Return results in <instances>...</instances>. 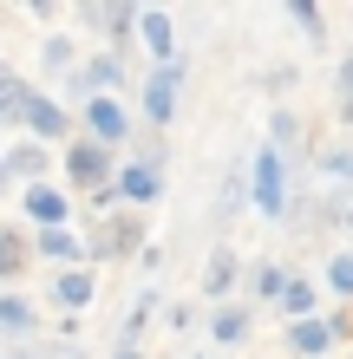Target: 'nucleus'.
Returning <instances> with one entry per match:
<instances>
[{"label":"nucleus","mask_w":353,"mask_h":359,"mask_svg":"<svg viewBox=\"0 0 353 359\" xmlns=\"http://www.w3.org/2000/svg\"><path fill=\"white\" fill-rule=\"evenodd\" d=\"M255 203L268 209V216H281V209H288V170H281V157H275V151H262V157H255Z\"/></svg>","instance_id":"nucleus-1"},{"label":"nucleus","mask_w":353,"mask_h":359,"mask_svg":"<svg viewBox=\"0 0 353 359\" xmlns=\"http://www.w3.org/2000/svg\"><path fill=\"white\" fill-rule=\"evenodd\" d=\"M86 124H92V137H98V151L131 137V118H124V104H118V98H92V104H86Z\"/></svg>","instance_id":"nucleus-2"},{"label":"nucleus","mask_w":353,"mask_h":359,"mask_svg":"<svg viewBox=\"0 0 353 359\" xmlns=\"http://www.w3.org/2000/svg\"><path fill=\"white\" fill-rule=\"evenodd\" d=\"M144 111H151V124H171L177 111V66H157L151 86H144Z\"/></svg>","instance_id":"nucleus-3"},{"label":"nucleus","mask_w":353,"mask_h":359,"mask_svg":"<svg viewBox=\"0 0 353 359\" xmlns=\"http://www.w3.org/2000/svg\"><path fill=\"white\" fill-rule=\"evenodd\" d=\"M20 118H27L39 137H66V111H59L53 98H39V92H27V104H20Z\"/></svg>","instance_id":"nucleus-4"},{"label":"nucleus","mask_w":353,"mask_h":359,"mask_svg":"<svg viewBox=\"0 0 353 359\" xmlns=\"http://www.w3.org/2000/svg\"><path fill=\"white\" fill-rule=\"evenodd\" d=\"M66 170L86 183V189H105V151H98V144H72V151H66Z\"/></svg>","instance_id":"nucleus-5"},{"label":"nucleus","mask_w":353,"mask_h":359,"mask_svg":"<svg viewBox=\"0 0 353 359\" xmlns=\"http://www.w3.org/2000/svg\"><path fill=\"white\" fill-rule=\"evenodd\" d=\"M334 320H314V313H307V320H295V327H288V346H295V353H327V346H334Z\"/></svg>","instance_id":"nucleus-6"},{"label":"nucleus","mask_w":353,"mask_h":359,"mask_svg":"<svg viewBox=\"0 0 353 359\" xmlns=\"http://www.w3.org/2000/svg\"><path fill=\"white\" fill-rule=\"evenodd\" d=\"M118 196H124V203H151V196H157V170H151V163L118 170Z\"/></svg>","instance_id":"nucleus-7"},{"label":"nucleus","mask_w":353,"mask_h":359,"mask_svg":"<svg viewBox=\"0 0 353 359\" xmlns=\"http://www.w3.org/2000/svg\"><path fill=\"white\" fill-rule=\"evenodd\" d=\"M53 301H59V307H86V301H92V274H86V268H66V274L53 281Z\"/></svg>","instance_id":"nucleus-8"},{"label":"nucleus","mask_w":353,"mask_h":359,"mask_svg":"<svg viewBox=\"0 0 353 359\" xmlns=\"http://www.w3.org/2000/svg\"><path fill=\"white\" fill-rule=\"evenodd\" d=\"M39 255H53V262H79V236H72V229L66 222H59V229H39Z\"/></svg>","instance_id":"nucleus-9"},{"label":"nucleus","mask_w":353,"mask_h":359,"mask_svg":"<svg viewBox=\"0 0 353 359\" xmlns=\"http://www.w3.org/2000/svg\"><path fill=\"white\" fill-rule=\"evenodd\" d=\"M27 209H33V216L46 222V229H59V222H66V196H59V189H33V196H27Z\"/></svg>","instance_id":"nucleus-10"},{"label":"nucleus","mask_w":353,"mask_h":359,"mask_svg":"<svg viewBox=\"0 0 353 359\" xmlns=\"http://www.w3.org/2000/svg\"><path fill=\"white\" fill-rule=\"evenodd\" d=\"M131 242H138V222H105V236H98L92 248H98V255H124Z\"/></svg>","instance_id":"nucleus-11"},{"label":"nucleus","mask_w":353,"mask_h":359,"mask_svg":"<svg viewBox=\"0 0 353 359\" xmlns=\"http://www.w3.org/2000/svg\"><path fill=\"white\" fill-rule=\"evenodd\" d=\"M144 39H151L157 66H171V20H164V13H144Z\"/></svg>","instance_id":"nucleus-12"},{"label":"nucleus","mask_w":353,"mask_h":359,"mask_svg":"<svg viewBox=\"0 0 353 359\" xmlns=\"http://www.w3.org/2000/svg\"><path fill=\"white\" fill-rule=\"evenodd\" d=\"M229 281H236V255L216 248V255H210V294H229Z\"/></svg>","instance_id":"nucleus-13"},{"label":"nucleus","mask_w":353,"mask_h":359,"mask_svg":"<svg viewBox=\"0 0 353 359\" xmlns=\"http://www.w3.org/2000/svg\"><path fill=\"white\" fill-rule=\"evenodd\" d=\"M281 307L295 313V320H307V307H314V287H307V281H288V287H281Z\"/></svg>","instance_id":"nucleus-14"},{"label":"nucleus","mask_w":353,"mask_h":359,"mask_svg":"<svg viewBox=\"0 0 353 359\" xmlns=\"http://www.w3.org/2000/svg\"><path fill=\"white\" fill-rule=\"evenodd\" d=\"M0 327H13V333H27V327H33V313H27V301H13V294H0Z\"/></svg>","instance_id":"nucleus-15"},{"label":"nucleus","mask_w":353,"mask_h":359,"mask_svg":"<svg viewBox=\"0 0 353 359\" xmlns=\"http://www.w3.org/2000/svg\"><path fill=\"white\" fill-rule=\"evenodd\" d=\"M20 262H27L20 236H13V229H0V274H20Z\"/></svg>","instance_id":"nucleus-16"},{"label":"nucleus","mask_w":353,"mask_h":359,"mask_svg":"<svg viewBox=\"0 0 353 359\" xmlns=\"http://www.w3.org/2000/svg\"><path fill=\"white\" fill-rule=\"evenodd\" d=\"M86 13L98 20V27H112V33H124V27H131V20H138L131 7H86Z\"/></svg>","instance_id":"nucleus-17"},{"label":"nucleus","mask_w":353,"mask_h":359,"mask_svg":"<svg viewBox=\"0 0 353 359\" xmlns=\"http://www.w3.org/2000/svg\"><path fill=\"white\" fill-rule=\"evenodd\" d=\"M281 287H288L281 268H262V274H255V294H268V301H281Z\"/></svg>","instance_id":"nucleus-18"},{"label":"nucleus","mask_w":353,"mask_h":359,"mask_svg":"<svg viewBox=\"0 0 353 359\" xmlns=\"http://www.w3.org/2000/svg\"><path fill=\"white\" fill-rule=\"evenodd\" d=\"M242 327H248L242 313H216V346H222V340H242Z\"/></svg>","instance_id":"nucleus-19"},{"label":"nucleus","mask_w":353,"mask_h":359,"mask_svg":"<svg viewBox=\"0 0 353 359\" xmlns=\"http://www.w3.org/2000/svg\"><path fill=\"white\" fill-rule=\"evenodd\" d=\"M327 281H334V287H340V294H353V262H347V255H340V262H334V268H327Z\"/></svg>","instance_id":"nucleus-20"},{"label":"nucleus","mask_w":353,"mask_h":359,"mask_svg":"<svg viewBox=\"0 0 353 359\" xmlns=\"http://www.w3.org/2000/svg\"><path fill=\"white\" fill-rule=\"evenodd\" d=\"M295 20H301L307 33H321V7H307V0H295Z\"/></svg>","instance_id":"nucleus-21"},{"label":"nucleus","mask_w":353,"mask_h":359,"mask_svg":"<svg viewBox=\"0 0 353 359\" xmlns=\"http://www.w3.org/2000/svg\"><path fill=\"white\" fill-rule=\"evenodd\" d=\"M340 92H347V104H353V53H347V66H340Z\"/></svg>","instance_id":"nucleus-22"},{"label":"nucleus","mask_w":353,"mask_h":359,"mask_svg":"<svg viewBox=\"0 0 353 359\" xmlns=\"http://www.w3.org/2000/svg\"><path fill=\"white\" fill-rule=\"evenodd\" d=\"M118 359H138V353H131V346H118Z\"/></svg>","instance_id":"nucleus-23"},{"label":"nucleus","mask_w":353,"mask_h":359,"mask_svg":"<svg viewBox=\"0 0 353 359\" xmlns=\"http://www.w3.org/2000/svg\"><path fill=\"white\" fill-rule=\"evenodd\" d=\"M72 359H79V353H72Z\"/></svg>","instance_id":"nucleus-24"}]
</instances>
